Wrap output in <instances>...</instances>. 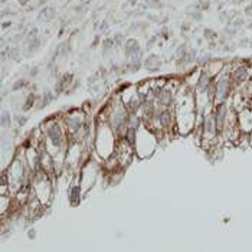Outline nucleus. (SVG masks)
<instances>
[{"label":"nucleus","mask_w":252,"mask_h":252,"mask_svg":"<svg viewBox=\"0 0 252 252\" xmlns=\"http://www.w3.org/2000/svg\"><path fill=\"white\" fill-rule=\"evenodd\" d=\"M43 125H45L43 127V138L45 140H42V141L45 144H51L53 148H56V151L62 150L68 141V131L65 122L58 121V118L53 114V117L43 121Z\"/></svg>","instance_id":"f257e3e1"},{"label":"nucleus","mask_w":252,"mask_h":252,"mask_svg":"<svg viewBox=\"0 0 252 252\" xmlns=\"http://www.w3.org/2000/svg\"><path fill=\"white\" fill-rule=\"evenodd\" d=\"M65 122V127H67L68 134L71 135H77L79 134L81 130L85 128V118H84V114L79 112L78 108H72L69 110L67 114V117L64 120Z\"/></svg>","instance_id":"f03ea898"},{"label":"nucleus","mask_w":252,"mask_h":252,"mask_svg":"<svg viewBox=\"0 0 252 252\" xmlns=\"http://www.w3.org/2000/svg\"><path fill=\"white\" fill-rule=\"evenodd\" d=\"M215 125H216V133H220L223 131L225 128V122L228 120V108H226V104L225 102H220L216 111H215Z\"/></svg>","instance_id":"7ed1b4c3"},{"label":"nucleus","mask_w":252,"mask_h":252,"mask_svg":"<svg viewBox=\"0 0 252 252\" xmlns=\"http://www.w3.org/2000/svg\"><path fill=\"white\" fill-rule=\"evenodd\" d=\"M216 87V98L219 101H225L229 97V89H231V79L229 78H222L215 84Z\"/></svg>","instance_id":"20e7f679"},{"label":"nucleus","mask_w":252,"mask_h":252,"mask_svg":"<svg viewBox=\"0 0 252 252\" xmlns=\"http://www.w3.org/2000/svg\"><path fill=\"white\" fill-rule=\"evenodd\" d=\"M124 55L127 58H131L134 55H141V49L140 45L135 39H127L125 45H124Z\"/></svg>","instance_id":"39448f33"},{"label":"nucleus","mask_w":252,"mask_h":252,"mask_svg":"<svg viewBox=\"0 0 252 252\" xmlns=\"http://www.w3.org/2000/svg\"><path fill=\"white\" fill-rule=\"evenodd\" d=\"M68 200L71 206H77L81 202V186L79 185H71L68 189Z\"/></svg>","instance_id":"423d86ee"},{"label":"nucleus","mask_w":252,"mask_h":252,"mask_svg":"<svg viewBox=\"0 0 252 252\" xmlns=\"http://www.w3.org/2000/svg\"><path fill=\"white\" fill-rule=\"evenodd\" d=\"M55 16H56V10H55V7L45 6V7L39 12V14H38V20H39V22H51Z\"/></svg>","instance_id":"0eeeda50"},{"label":"nucleus","mask_w":252,"mask_h":252,"mask_svg":"<svg viewBox=\"0 0 252 252\" xmlns=\"http://www.w3.org/2000/svg\"><path fill=\"white\" fill-rule=\"evenodd\" d=\"M173 101V94L172 91H167V89H163V92L160 94V97L157 98V105L163 107V108H167L169 105H172Z\"/></svg>","instance_id":"6e6552de"},{"label":"nucleus","mask_w":252,"mask_h":252,"mask_svg":"<svg viewBox=\"0 0 252 252\" xmlns=\"http://www.w3.org/2000/svg\"><path fill=\"white\" fill-rule=\"evenodd\" d=\"M144 67L147 68V71H148V72H156V71L159 69V67H160L159 56H157V55H150L146 61H144Z\"/></svg>","instance_id":"1a4fd4ad"},{"label":"nucleus","mask_w":252,"mask_h":252,"mask_svg":"<svg viewBox=\"0 0 252 252\" xmlns=\"http://www.w3.org/2000/svg\"><path fill=\"white\" fill-rule=\"evenodd\" d=\"M143 124V117L141 115H137V114H130V118H128V127L134 128V130H138Z\"/></svg>","instance_id":"9d476101"},{"label":"nucleus","mask_w":252,"mask_h":252,"mask_svg":"<svg viewBox=\"0 0 252 252\" xmlns=\"http://www.w3.org/2000/svg\"><path fill=\"white\" fill-rule=\"evenodd\" d=\"M246 78H248V71H246V68L239 67L233 71V79L236 81V82H243V81H246Z\"/></svg>","instance_id":"9b49d317"},{"label":"nucleus","mask_w":252,"mask_h":252,"mask_svg":"<svg viewBox=\"0 0 252 252\" xmlns=\"http://www.w3.org/2000/svg\"><path fill=\"white\" fill-rule=\"evenodd\" d=\"M55 92H52L51 89H46L45 92H43V95H42V104H40L39 108H45V107L51 105V102H52L53 100H55Z\"/></svg>","instance_id":"f8f14e48"},{"label":"nucleus","mask_w":252,"mask_h":252,"mask_svg":"<svg viewBox=\"0 0 252 252\" xmlns=\"http://www.w3.org/2000/svg\"><path fill=\"white\" fill-rule=\"evenodd\" d=\"M209 85H210V77L208 75V74H202V77H200L199 82L196 84V88L198 89H202V91H206L208 88H209Z\"/></svg>","instance_id":"ddd939ff"},{"label":"nucleus","mask_w":252,"mask_h":252,"mask_svg":"<svg viewBox=\"0 0 252 252\" xmlns=\"http://www.w3.org/2000/svg\"><path fill=\"white\" fill-rule=\"evenodd\" d=\"M35 98H36V95H35V92L32 91V92L26 97V101H25V102H23V105H22V111H23V112H26V111H29L30 108H33Z\"/></svg>","instance_id":"4468645a"},{"label":"nucleus","mask_w":252,"mask_h":252,"mask_svg":"<svg viewBox=\"0 0 252 252\" xmlns=\"http://www.w3.org/2000/svg\"><path fill=\"white\" fill-rule=\"evenodd\" d=\"M0 124L3 128H9L12 125V117L9 111H1V117H0Z\"/></svg>","instance_id":"2eb2a0df"},{"label":"nucleus","mask_w":252,"mask_h":252,"mask_svg":"<svg viewBox=\"0 0 252 252\" xmlns=\"http://www.w3.org/2000/svg\"><path fill=\"white\" fill-rule=\"evenodd\" d=\"M101 46H102V53L104 55H107V53L110 52L114 46H115V40L112 39V38H105V39L102 40V43H101Z\"/></svg>","instance_id":"dca6fc26"},{"label":"nucleus","mask_w":252,"mask_h":252,"mask_svg":"<svg viewBox=\"0 0 252 252\" xmlns=\"http://www.w3.org/2000/svg\"><path fill=\"white\" fill-rule=\"evenodd\" d=\"M39 46H40V39L39 38H35V39L29 40V42H27V52L29 53L35 52V51H38V49H39Z\"/></svg>","instance_id":"f3484780"},{"label":"nucleus","mask_w":252,"mask_h":252,"mask_svg":"<svg viewBox=\"0 0 252 252\" xmlns=\"http://www.w3.org/2000/svg\"><path fill=\"white\" fill-rule=\"evenodd\" d=\"M7 56L10 58V59H14V61H20L19 58H20V49L17 48V46H12V48H9L7 49Z\"/></svg>","instance_id":"a211bd4d"},{"label":"nucleus","mask_w":252,"mask_h":252,"mask_svg":"<svg viewBox=\"0 0 252 252\" xmlns=\"http://www.w3.org/2000/svg\"><path fill=\"white\" fill-rule=\"evenodd\" d=\"M25 87H27V81H25V79H17V81H16V82L13 84V87H12V91H13V92H17V91L23 89Z\"/></svg>","instance_id":"6ab92c4d"},{"label":"nucleus","mask_w":252,"mask_h":252,"mask_svg":"<svg viewBox=\"0 0 252 252\" xmlns=\"http://www.w3.org/2000/svg\"><path fill=\"white\" fill-rule=\"evenodd\" d=\"M14 120H16V122H17V125L19 127H25L27 122V117L26 115H14Z\"/></svg>","instance_id":"aec40b11"},{"label":"nucleus","mask_w":252,"mask_h":252,"mask_svg":"<svg viewBox=\"0 0 252 252\" xmlns=\"http://www.w3.org/2000/svg\"><path fill=\"white\" fill-rule=\"evenodd\" d=\"M35 38H38V27H33V29L29 30V33H27V36H26V40L29 42V40L35 39Z\"/></svg>","instance_id":"412c9836"},{"label":"nucleus","mask_w":252,"mask_h":252,"mask_svg":"<svg viewBox=\"0 0 252 252\" xmlns=\"http://www.w3.org/2000/svg\"><path fill=\"white\" fill-rule=\"evenodd\" d=\"M146 4L148 7H153V9H159L160 6H161L160 0H146Z\"/></svg>","instance_id":"4be33fe9"},{"label":"nucleus","mask_w":252,"mask_h":252,"mask_svg":"<svg viewBox=\"0 0 252 252\" xmlns=\"http://www.w3.org/2000/svg\"><path fill=\"white\" fill-rule=\"evenodd\" d=\"M186 52H187V46H186V45H180V46L176 49V56L180 58V56L186 55Z\"/></svg>","instance_id":"5701e85b"},{"label":"nucleus","mask_w":252,"mask_h":252,"mask_svg":"<svg viewBox=\"0 0 252 252\" xmlns=\"http://www.w3.org/2000/svg\"><path fill=\"white\" fill-rule=\"evenodd\" d=\"M205 38H208V39H215V38H218V33L215 32V30H212V29H206L205 30Z\"/></svg>","instance_id":"b1692460"},{"label":"nucleus","mask_w":252,"mask_h":252,"mask_svg":"<svg viewBox=\"0 0 252 252\" xmlns=\"http://www.w3.org/2000/svg\"><path fill=\"white\" fill-rule=\"evenodd\" d=\"M209 58H210L209 55H203L200 59H198V64H199V65H206V64L209 62Z\"/></svg>","instance_id":"393cba45"},{"label":"nucleus","mask_w":252,"mask_h":252,"mask_svg":"<svg viewBox=\"0 0 252 252\" xmlns=\"http://www.w3.org/2000/svg\"><path fill=\"white\" fill-rule=\"evenodd\" d=\"M36 235H38V232H36V229H33V228H30V229L27 231V238L30 239V241H32V239H35V238H36Z\"/></svg>","instance_id":"a878e982"},{"label":"nucleus","mask_w":252,"mask_h":252,"mask_svg":"<svg viewBox=\"0 0 252 252\" xmlns=\"http://www.w3.org/2000/svg\"><path fill=\"white\" fill-rule=\"evenodd\" d=\"M219 19H220L222 22H228V23H229V20H231L229 13H226V12H222V13H220V16H219Z\"/></svg>","instance_id":"bb28decb"},{"label":"nucleus","mask_w":252,"mask_h":252,"mask_svg":"<svg viewBox=\"0 0 252 252\" xmlns=\"http://www.w3.org/2000/svg\"><path fill=\"white\" fill-rule=\"evenodd\" d=\"M39 74V67H33V68H30V71H29V75L33 78V77H36Z\"/></svg>","instance_id":"cd10ccee"},{"label":"nucleus","mask_w":252,"mask_h":252,"mask_svg":"<svg viewBox=\"0 0 252 252\" xmlns=\"http://www.w3.org/2000/svg\"><path fill=\"white\" fill-rule=\"evenodd\" d=\"M122 39H124V36H122L121 33H117V35L114 36V40H115V45H121V42H122Z\"/></svg>","instance_id":"c85d7f7f"},{"label":"nucleus","mask_w":252,"mask_h":252,"mask_svg":"<svg viewBox=\"0 0 252 252\" xmlns=\"http://www.w3.org/2000/svg\"><path fill=\"white\" fill-rule=\"evenodd\" d=\"M157 40V36H153V38H150V39L147 40V49H150L153 45H154V42Z\"/></svg>","instance_id":"c756f323"},{"label":"nucleus","mask_w":252,"mask_h":252,"mask_svg":"<svg viewBox=\"0 0 252 252\" xmlns=\"http://www.w3.org/2000/svg\"><path fill=\"white\" fill-rule=\"evenodd\" d=\"M97 79H98V74H95V75H92V77H89V78H88V84H89V85H94V84L97 82Z\"/></svg>","instance_id":"7c9ffc66"},{"label":"nucleus","mask_w":252,"mask_h":252,"mask_svg":"<svg viewBox=\"0 0 252 252\" xmlns=\"http://www.w3.org/2000/svg\"><path fill=\"white\" fill-rule=\"evenodd\" d=\"M192 17H193L195 20L200 22V20H202V13H200V12H195V13H192Z\"/></svg>","instance_id":"2f4dec72"},{"label":"nucleus","mask_w":252,"mask_h":252,"mask_svg":"<svg viewBox=\"0 0 252 252\" xmlns=\"http://www.w3.org/2000/svg\"><path fill=\"white\" fill-rule=\"evenodd\" d=\"M107 29H108V22H107V20H104V22L100 25V30H101V32H105Z\"/></svg>","instance_id":"473e14b6"},{"label":"nucleus","mask_w":252,"mask_h":252,"mask_svg":"<svg viewBox=\"0 0 252 252\" xmlns=\"http://www.w3.org/2000/svg\"><path fill=\"white\" fill-rule=\"evenodd\" d=\"M243 25V19H236V22H235V27H239Z\"/></svg>","instance_id":"72a5a7b5"},{"label":"nucleus","mask_w":252,"mask_h":252,"mask_svg":"<svg viewBox=\"0 0 252 252\" xmlns=\"http://www.w3.org/2000/svg\"><path fill=\"white\" fill-rule=\"evenodd\" d=\"M245 13L248 14V16H251V14H252V4H251V6H248V7L245 9Z\"/></svg>","instance_id":"f704fd0d"},{"label":"nucleus","mask_w":252,"mask_h":252,"mask_svg":"<svg viewBox=\"0 0 252 252\" xmlns=\"http://www.w3.org/2000/svg\"><path fill=\"white\" fill-rule=\"evenodd\" d=\"M9 26H12V22H4V23H3V29H6V27H9Z\"/></svg>","instance_id":"c9c22d12"},{"label":"nucleus","mask_w":252,"mask_h":252,"mask_svg":"<svg viewBox=\"0 0 252 252\" xmlns=\"http://www.w3.org/2000/svg\"><path fill=\"white\" fill-rule=\"evenodd\" d=\"M147 17H148L150 20H153V22H156V20H157V17H156V16H153V14H148Z\"/></svg>","instance_id":"e433bc0d"},{"label":"nucleus","mask_w":252,"mask_h":252,"mask_svg":"<svg viewBox=\"0 0 252 252\" xmlns=\"http://www.w3.org/2000/svg\"><path fill=\"white\" fill-rule=\"evenodd\" d=\"M46 1H49V0H39V1H38V6H43Z\"/></svg>","instance_id":"4c0bfd02"},{"label":"nucleus","mask_w":252,"mask_h":252,"mask_svg":"<svg viewBox=\"0 0 252 252\" xmlns=\"http://www.w3.org/2000/svg\"><path fill=\"white\" fill-rule=\"evenodd\" d=\"M89 1H91V0H81L79 3H82V4H85V6H88V4H89Z\"/></svg>","instance_id":"58836bf2"},{"label":"nucleus","mask_w":252,"mask_h":252,"mask_svg":"<svg viewBox=\"0 0 252 252\" xmlns=\"http://www.w3.org/2000/svg\"><path fill=\"white\" fill-rule=\"evenodd\" d=\"M232 3H233V4H241V3H243V0H233Z\"/></svg>","instance_id":"ea45409f"},{"label":"nucleus","mask_w":252,"mask_h":252,"mask_svg":"<svg viewBox=\"0 0 252 252\" xmlns=\"http://www.w3.org/2000/svg\"><path fill=\"white\" fill-rule=\"evenodd\" d=\"M29 1H30V0H20V4H22V6H25V4L29 3Z\"/></svg>","instance_id":"a19ab883"},{"label":"nucleus","mask_w":252,"mask_h":252,"mask_svg":"<svg viewBox=\"0 0 252 252\" xmlns=\"http://www.w3.org/2000/svg\"><path fill=\"white\" fill-rule=\"evenodd\" d=\"M98 40H100V38H98V36H97V38H95V40H94V46H95V45H97V43H98Z\"/></svg>","instance_id":"79ce46f5"}]
</instances>
